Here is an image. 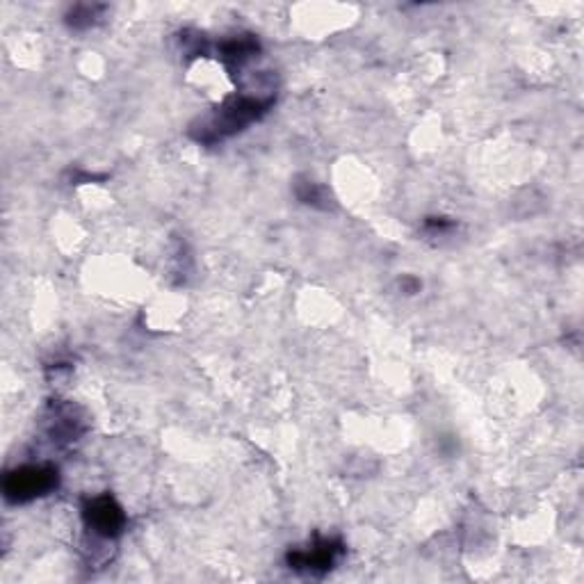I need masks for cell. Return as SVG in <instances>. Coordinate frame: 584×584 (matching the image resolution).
Wrapping results in <instances>:
<instances>
[{"mask_svg": "<svg viewBox=\"0 0 584 584\" xmlns=\"http://www.w3.org/2000/svg\"><path fill=\"white\" fill-rule=\"evenodd\" d=\"M58 468L55 466H24L16 468L5 478V498L10 503H30L35 498L47 496L58 486Z\"/></svg>", "mask_w": 584, "mask_h": 584, "instance_id": "6da1fadb", "label": "cell"}, {"mask_svg": "<svg viewBox=\"0 0 584 584\" xmlns=\"http://www.w3.org/2000/svg\"><path fill=\"white\" fill-rule=\"evenodd\" d=\"M269 103H272V99H250V97H238L227 101V105L219 107L217 117H213L208 126V130L213 132L211 140H221L227 138V135L242 130L246 124L258 119L269 107Z\"/></svg>", "mask_w": 584, "mask_h": 584, "instance_id": "7a4b0ae2", "label": "cell"}, {"mask_svg": "<svg viewBox=\"0 0 584 584\" xmlns=\"http://www.w3.org/2000/svg\"><path fill=\"white\" fill-rule=\"evenodd\" d=\"M82 516L87 528L103 538H117L126 528L124 509L110 496L87 500L82 507Z\"/></svg>", "mask_w": 584, "mask_h": 584, "instance_id": "3957f363", "label": "cell"}, {"mask_svg": "<svg viewBox=\"0 0 584 584\" xmlns=\"http://www.w3.org/2000/svg\"><path fill=\"white\" fill-rule=\"evenodd\" d=\"M343 544L333 542V538H320V542L313 544L308 550H297L288 557L290 569L310 573V575H322L335 567V561L343 555Z\"/></svg>", "mask_w": 584, "mask_h": 584, "instance_id": "277c9868", "label": "cell"}]
</instances>
